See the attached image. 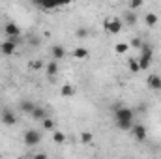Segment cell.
<instances>
[{
	"label": "cell",
	"mask_w": 161,
	"mask_h": 159,
	"mask_svg": "<svg viewBox=\"0 0 161 159\" xmlns=\"http://www.w3.org/2000/svg\"><path fill=\"white\" fill-rule=\"evenodd\" d=\"M133 111L129 107H118L114 111V118H116V125L124 129V131H131L133 127Z\"/></svg>",
	"instance_id": "obj_1"
},
{
	"label": "cell",
	"mask_w": 161,
	"mask_h": 159,
	"mask_svg": "<svg viewBox=\"0 0 161 159\" xmlns=\"http://www.w3.org/2000/svg\"><path fill=\"white\" fill-rule=\"evenodd\" d=\"M122 26H124V23L120 19H105V23H103V28L109 34H120Z\"/></svg>",
	"instance_id": "obj_2"
},
{
	"label": "cell",
	"mask_w": 161,
	"mask_h": 159,
	"mask_svg": "<svg viewBox=\"0 0 161 159\" xmlns=\"http://www.w3.org/2000/svg\"><path fill=\"white\" fill-rule=\"evenodd\" d=\"M40 140H41V135L36 129H26L25 131V144L26 146H36V144H40Z\"/></svg>",
	"instance_id": "obj_3"
},
{
	"label": "cell",
	"mask_w": 161,
	"mask_h": 159,
	"mask_svg": "<svg viewBox=\"0 0 161 159\" xmlns=\"http://www.w3.org/2000/svg\"><path fill=\"white\" fill-rule=\"evenodd\" d=\"M4 32H6V36H9V38H19V36H21V28H19L15 23H6Z\"/></svg>",
	"instance_id": "obj_4"
},
{
	"label": "cell",
	"mask_w": 161,
	"mask_h": 159,
	"mask_svg": "<svg viewBox=\"0 0 161 159\" xmlns=\"http://www.w3.org/2000/svg\"><path fill=\"white\" fill-rule=\"evenodd\" d=\"M131 131H133V137L139 140V142H142V140H146V127L144 125H133L131 127Z\"/></svg>",
	"instance_id": "obj_5"
},
{
	"label": "cell",
	"mask_w": 161,
	"mask_h": 159,
	"mask_svg": "<svg viewBox=\"0 0 161 159\" xmlns=\"http://www.w3.org/2000/svg\"><path fill=\"white\" fill-rule=\"evenodd\" d=\"M124 25H127V26H135V25H137L135 9H127V11L124 13Z\"/></svg>",
	"instance_id": "obj_6"
},
{
	"label": "cell",
	"mask_w": 161,
	"mask_h": 159,
	"mask_svg": "<svg viewBox=\"0 0 161 159\" xmlns=\"http://www.w3.org/2000/svg\"><path fill=\"white\" fill-rule=\"evenodd\" d=\"M146 84L150 90H161V77L159 75H150L146 79Z\"/></svg>",
	"instance_id": "obj_7"
},
{
	"label": "cell",
	"mask_w": 161,
	"mask_h": 159,
	"mask_svg": "<svg viewBox=\"0 0 161 159\" xmlns=\"http://www.w3.org/2000/svg\"><path fill=\"white\" fill-rule=\"evenodd\" d=\"M15 47H17V43H15L13 40L4 41V43H2V52H4L6 56H11V54L15 52Z\"/></svg>",
	"instance_id": "obj_8"
},
{
	"label": "cell",
	"mask_w": 161,
	"mask_h": 159,
	"mask_svg": "<svg viewBox=\"0 0 161 159\" xmlns=\"http://www.w3.org/2000/svg\"><path fill=\"white\" fill-rule=\"evenodd\" d=\"M51 54H53L54 60H60V58L66 56V49H64L62 45H53V47H51Z\"/></svg>",
	"instance_id": "obj_9"
},
{
	"label": "cell",
	"mask_w": 161,
	"mask_h": 159,
	"mask_svg": "<svg viewBox=\"0 0 161 159\" xmlns=\"http://www.w3.org/2000/svg\"><path fill=\"white\" fill-rule=\"evenodd\" d=\"M88 49H84V47H77V49H73V52H71V56L75 58V60H86L88 58Z\"/></svg>",
	"instance_id": "obj_10"
},
{
	"label": "cell",
	"mask_w": 161,
	"mask_h": 159,
	"mask_svg": "<svg viewBox=\"0 0 161 159\" xmlns=\"http://www.w3.org/2000/svg\"><path fill=\"white\" fill-rule=\"evenodd\" d=\"M2 122H4L6 125H15L17 118H15V114H13L11 111H4V112H2Z\"/></svg>",
	"instance_id": "obj_11"
},
{
	"label": "cell",
	"mask_w": 161,
	"mask_h": 159,
	"mask_svg": "<svg viewBox=\"0 0 161 159\" xmlns=\"http://www.w3.org/2000/svg\"><path fill=\"white\" fill-rule=\"evenodd\" d=\"M45 11H54V9H58V2L56 0H41V6Z\"/></svg>",
	"instance_id": "obj_12"
},
{
	"label": "cell",
	"mask_w": 161,
	"mask_h": 159,
	"mask_svg": "<svg viewBox=\"0 0 161 159\" xmlns=\"http://www.w3.org/2000/svg\"><path fill=\"white\" fill-rule=\"evenodd\" d=\"M30 116H32L34 120H43V118H47L49 114H47L45 109H41V107H34V111L30 112Z\"/></svg>",
	"instance_id": "obj_13"
},
{
	"label": "cell",
	"mask_w": 161,
	"mask_h": 159,
	"mask_svg": "<svg viewBox=\"0 0 161 159\" xmlns=\"http://www.w3.org/2000/svg\"><path fill=\"white\" fill-rule=\"evenodd\" d=\"M144 23H146V26L154 28V26L159 23V19H158V15H156V13H146V17H144Z\"/></svg>",
	"instance_id": "obj_14"
},
{
	"label": "cell",
	"mask_w": 161,
	"mask_h": 159,
	"mask_svg": "<svg viewBox=\"0 0 161 159\" xmlns=\"http://www.w3.org/2000/svg\"><path fill=\"white\" fill-rule=\"evenodd\" d=\"M139 52H141V56H144V58H152V56H154V51H152V47H150L148 43H142L141 49H139Z\"/></svg>",
	"instance_id": "obj_15"
},
{
	"label": "cell",
	"mask_w": 161,
	"mask_h": 159,
	"mask_svg": "<svg viewBox=\"0 0 161 159\" xmlns=\"http://www.w3.org/2000/svg\"><path fill=\"white\" fill-rule=\"evenodd\" d=\"M34 107H36V105H34L30 99H25V101H21V111H23V112H26V114H30V112L34 111Z\"/></svg>",
	"instance_id": "obj_16"
},
{
	"label": "cell",
	"mask_w": 161,
	"mask_h": 159,
	"mask_svg": "<svg viewBox=\"0 0 161 159\" xmlns=\"http://www.w3.org/2000/svg\"><path fill=\"white\" fill-rule=\"evenodd\" d=\"M60 94H62L64 97H71V96L75 94V88H73L71 84H64V86L60 88Z\"/></svg>",
	"instance_id": "obj_17"
},
{
	"label": "cell",
	"mask_w": 161,
	"mask_h": 159,
	"mask_svg": "<svg viewBox=\"0 0 161 159\" xmlns=\"http://www.w3.org/2000/svg\"><path fill=\"white\" fill-rule=\"evenodd\" d=\"M53 140H54V144H64L66 142V135L62 133V131H53Z\"/></svg>",
	"instance_id": "obj_18"
},
{
	"label": "cell",
	"mask_w": 161,
	"mask_h": 159,
	"mask_svg": "<svg viewBox=\"0 0 161 159\" xmlns=\"http://www.w3.org/2000/svg\"><path fill=\"white\" fill-rule=\"evenodd\" d=\"M137 62H139V66H141V71H142V69H148V68L152 66V58H144V56H139V58H137Z\"/></svg>",
	"instance_id": "obj_19"
},
{
	"label": "cell",
	"mask_w": 161,
	"mask_h": 159,
	"mask_svg": "<svg viewBox=\"0 0 161 159\" xmlns=\"http://www.w3.org/2000/svg\"><path fill=\"white\" fill-rule=\"evenodd\" d=\"M127 49H129V45H127V43H124V41H120V43H116L114 52H116V54H125V52H127Z\"/></svg>",
	"instance_id": "obj_20"
},
{
	"label": "cell",
	"mask_w": 161,
	"mask_h": 159,
	"mask_svg": "<svg viewBox=\"0 0 161 159\" xmlns=\"http://www.w3.org/2000/svg\"><path fill=\"white\" fill-rule=\"evenodd\" d=\"M129 71L131 73H139L141 71V66H139L137 58H129Z\"/></svg>",
	"instance_id": "obj_21"
},
{
	"label": "cell",
	"mask_w": 161,
	"mask_h": 159,
	"mask_svg": "<svg viewBox=\"0 0 161 159\" xmlns=\"http://www.w3.org/2000/svg\"><path fill=\"white\" fill-rule=\"evenodd\" d=\"M47 73H49V75H56V73H58V64H56V60H53V62L47 64Z\"/></svg>",
	"instance_id": "obj_22"
},
{
	"label": "cell",
	"mask_w": 161,
	"mask_h": 159,
	"mask_svg": "<svg viewBox=\"0 0 161 159\" xmlns=\"http://www.w3.org/2000/svg\"><path fill=\"white\" fill-rule=\"evenodd\" d=\"M92 140H94V135L92 133H88V131L80 133V142L82 144H92Z\"/></svg>",
	"instance_id": "obj_23"
},
{
	"label": "cell",
	"mask_w": 161,
	"mask_h": 159,
	"mask_svg": "<svg viewBox=\"0 0 161 159\" xmlns=\"http://www.w3.org/2000/svg\"><path fill=\"white\" fill-rule=\"evenodd\" d=\"M43 127H45L47 131H54V122L47 116V118H43Z\"/></svg>",
	"instance_id": "obj_24"
},
{
	"label": "cell",
	"mask_w": 161,
	"mask_h": 159,
	"mask_svg": "<svg viewBox=\"0 0 161 159\" xmlns=\"http://www.w3.org/2000/svg\"><path fill=\"white\" fill-rule=\"evenodd\" d=\"M142 4H144V0H129V9H139V8H142Z\"/></svg>",
	"instance_id": "obj_25"
},
{
	"label": "cell",
	"mask_w": 161,
	"mask_h": 159,
	"mask_svg": "<svg viewBox=\"0 0 161 159\" xmlns=\"http://www.w3.org/2000/svg\"><path fill=\"white\" fill-rule=\"evenodd\" d=\"M142 43H144V41L141 40V38H135V40L131 41V45H133L135 49H141V45H142Z\"/></svg>",
	"instance_id": "obj_26"
},
{
	"label": "cell",
	"mask_w": 161,
	"mask_h": 159,
	"mask_svg": "<svg viewBox=\"0 0 161 159\" xmlns=\"http://www.w3.org/2000/svg\"><path fill=\"white\" fill-rule=\"evenodd\" d=\"M77 36H79V38H86V36H88V30H86V28H79V30H77Z\"/></svg>",
	"instance_id": "obj_27"
},
{
	"label": "cell",
	"mask_w": 161,
	"mask_h": 159,
	"mask_svg": "<svg viewBox=\"0 0 161 159\" xmlns=\"http://www.w3.org/2000/svg\"><path fill=\"white\" fill-rule=\"evenodd\" d=\"M56 2H58V8H62V6H69L73 0H56Z\"/></svg>",
	"instance_id": "obj_28"
},
{
	"label": "cell",
	"mask_w": 161,
	"mask_h": 159,
	"mask_svg": "<svg viewBox=\"0 0 161 159\" xmlns=\"http://www.w3.org/2000/svg\"><path fill=\"white\" fill-rule=\"evenodd\" d=\"M41 66H43L41 62H32V64H30V68H32V69H40Z\"/></svg>",
	"instance_id": "obj_29"
},
{
	"label": "cell",
	"mask_w": 161,
	"mask_h": 159,
	"mask_svg": "<svg viewBox=\"0 0 161 159\" xmlns=\"http://www.w3.org/2000/svg\"><path fill=\"white\" fill-rule=\"evenodd\" d=\"M32 4H36V6H41V0H30Z\"/></svg>",
	"instance_id": "obj_30"
}]
</instances>
